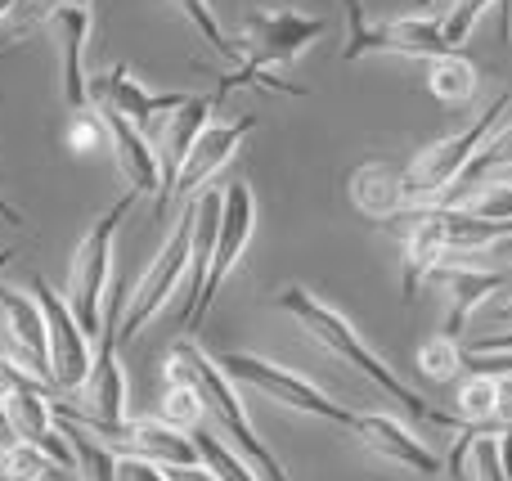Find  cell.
<instances>
[{
	"instance_id": "obj_29",
	"label": "cell",
	"mask_w": 512,
	"mask_h": 481,
	"mask_svg": "<svg viewBox=\"0 0 512 481\" xmlns=\"http://www.w3.org/2000/svg\"><path fill=\"white\" fill-rule=\"evenodd\" d=\"M490 9H499V0H450V14H445V23H441L445 45H450V50H463V41L477 32V23L490 14Z\"/></svg>"
},
{
	"instance_id": "obj_9",
	"label": "cell",
	"mask_w": 512,
	"mask_h": 481,
	"mask_svg": "<svg viewBox=\"0 0 512 481\" xmlns=\"http://www.w3.org/2000/svg\"><path fill=\"white\" fill-rule=\"evenodd\" d=\"M252 230H256V198H252V189L243 185V180H230V185L221 189V225H216V248H212V270H207L203 297H198L194 315H189L180 329L194 333L198 324L207 320V311H212L221 284L234 275V266H239L243 252H248Z\"/></svg>"
},
{
	"instance_id": "obj_7",
	"label": "cell",
	"mask_w": 512,
	"mask_h": 481,
	"mask_svg": "<svg viewBox=\"0 0 512 481\" xmlns=\"http://www.w3.org/2000/svg\"><path fill=\"white\" fill-rule=\"evenodd\" d=\"M328 32V18L319 14H301L292 5H274V9H252L239 27V54L243 68L252 72H270V68H288L297 63L319 36Z\"/></svg>"
},
{
	"instance_id": "obj_8",
	"label": "cell",
	"mask_w": 512,
	"mask_h": 481,
	"mask_svg": "<svg viewBox=\"0 0 512 481\" xmlns=\"http://www.w3.org/2000/svg\"><path fill=\"white\" fill-rule=\"evenodd\" d=\"M194 212H198V198H189L185 212L176 216V230L167 234V243H162V252L153 257V266L144 270V279L131 288V297H126L122 329H117V342H122V347L171 302V297H176V288L185 284L189 252H194Z\"/></svg>"
},
{
	"instance_id": "obj_46",
	"label": "cell",
	"mask_w": 512,
	"mask_h": 481,
	"mask_svg": "<svg viewBox=\"0 0 512 481\" xmlns=\"http://www.w3.org/2000/svg\"><path fill=\"white\" fill-rule=\"evenodd\" d=\"M9 261H14V252H9V248H0V270H5Z\"/></svg>"
},
{
	"instance_id": "obj_30",
	"label": "cell",
	"mask_w": 512,
	"mask_h": 481,
	"mask_svg": "<svg viewBox=\"0 0 512 481\" xmlns=\"http://www.w3.org/2000/svg\"><path fill=\"white\" fill-rule=\"evenodd\" d=\"M158 419L171 423L176 432H194L198 419H203V401L194 396V387L167 383V392H162V405H158Z\"/></svg>"
},
{
	"instance_id": "obj_25",
	"label": "cell",
	"mask_w": 512,
	"mask_h": 481,
	"mask_svg": "<svg viewBox=\"0 0 512 481\" xmlns=\"http://www.w3.org/2000/svg\"><path fill=\"white\" fill-rule=\"evenodd\" d=\"M63 432H68V441H72L77 481H117V455H113V450H104L99 441H90L86 432L68 428V423H63Z\"/></svg>"
},
{
	"instance_id": "obj_6",
	"label": "cell",
	"mask_w": 512,
	"mask_h": 481,
	"mask_svg": "<svg viewBox=\"0 0 512 481\" xmlns=\"http://www.w3.org/2000/svg\"><path fill=\"white\" fill-rule=\"evenodd\" d=\"M221 374L230 378L234 387H252L261 392L265 401H279L297 414H310V419H324V423H337V428H355V410L337 405L328 392H319L310 378L292 374V369L274 365V360H261V356H248V351H225L221 360Z\"/></svg>"
},
{
	"instance_id": "obj_38",
	"label": "cell",
	"mask_w": 512,
	"mask_h": 481,
	"mask_svg": "<svg viewBox=\"0 0 512 481\" xmlns=\"http://www.w3.org/2000/svg\"><path fill=\"white\" fill-rule=\"evenodd\" d=\"M477 257H499L504 266H512V234H504L499 243H490L486 252H477ZM477 257H463V261H477Z\"/></svg>"
},
{
	"instance_id": "obj_33",
	"label": "cell",
	"mask_w": 512,
	"mask_h": 481,
	"mask_svg": "<svg viewBox=\"0 0 512 481\" xmlns=\"http://www.w3.org/2000/svg\"><path fill=\"white\" fill-rule=\"evenodd\" d=\"M468 468H472L468 481H512V477L504 473V464H499V437H477Z\"/></svg>"
},
{
	"instance_id": "obj_5",
	"label": "cell",
	"mask_w": 512,
	"mask_h": 481,
	"mask_svg": "<svg viewBox=\"0 0 512 481\" xmlns=\"http://www.w3.org/2000/svg\"><path fill=\"white\" fill-rule=\"evenodd\" d=\"M346 9V45H342V63H355L364 54H400V59H436L450 54L441 32V18L432 14H400L387 23H373L364 14V0H342Z\"/></svg>"
},
{
	"instance_id": "obj_20",
	"label": "cell",
	"mask_w": 512,
	"mask_h": 481,
	"mask_svg": "<svg viewBox=\"0 0 512 481\" xmlns=\"http://www.w3.org/2000/svg\"><path fill=\"white\" fill-rule=\"evenodd\" d=\"M346 189H351V203L360 207L369 221H382V225L409 207L405 167H400V162H387V158L360 162V167L351 171V180H346Z\"/></svg>"
},
{
	"instance_id": "obj_3",
	"label": "cell",
	"mask_w": 512,
	"mask_h": 481,
	"mask_svg": "<svg viewBox=\"0 0 512 481\" xmlns=\"http://www.w3.org/2000/svg\"><path fill=\"white\" fill-rule=\"evenodd\" d=\"M135 203H140L135 189L122 194L95 225H90L86 239H81L77 252H72L63 302H68L72 320L81 324V333H86L90 342H99V329H104V297H108V284H113V239H117V230H122L126 212H131Z\"/></svg>"
},
{
	"instance_id": "obj_13",
	"label": "cell",
	"mask_w": 512,
	"mask_h": 481,
	"mask_svg": "<svg viewBox=\"0 0 512 481\" xmlns=\"http://www.w3.org/2000/svg\"><path fill=\"white\" fill-rule=\"evenodd\" d=\"M225 99L221 95H189L185 104L176 108V113H167L162 117V126L149 135L153 140V149H158V167H162V194H158V216L167 212V203H171V185H176V176H180V167H185V158H189V149H194V140L212 126V113L221 108Z\"/></svg>"
},
{
	"instance_id": "obj_32",
	"label": "cell",
	"mask_w": 512,
	"mask_h": 481,
	"mask_svg": "<svg viewBox=\"0 0 512 481\" xmlns=\"http://www.w3.org/2000/svg\"><path fill=\"white\" fill-rule=\"evenodd\" d=\"M99 144H108L104 117H99L95 108H86V113H68V149L72 153H95Z\"/></svg>"
},
{
	"instance_id": "obj_42",
	"label": "cell",
	"mask_w": 512,
	"mask_h": 481,
	"mask_svg": "<svg viewBox=\"0 0 512 481\" xmlns=\"http://www.w3.org/2000/svg\"><path fill=\"white\" fill-rule=\"evenodd\" d=\"M495 320H499V324H512V297H508L504 306H495Z\"/></svg>"
},
{
	"instance_id": "obj_19",
	"label": "cell",
	"mask_w": 512,
	"mask_h": 481,
	"mask_svg": "<svg viewBox=\"0 0 512 481\" xmlns=\"http://www.w3.org/2000/svg\"><path fill=\"white\" fill-rule=\"evenodd\" d=\"M50 32L59 36V54H63V104L68 113H86L90 104V77L81 68V54H86V36H90V9L86 5H63L45 14Z\"/></svg>"
},
{
	"instance_id": "obj_39",
	"label": "cell",
	"mask_w": 512,
	"mask_h": 481,
	"mask_svg": "<svg viewBox=\"0 0 512 481\" xmlns=\"http://www.w3.org/2000/svg\"><path fill=\"white\" fill-rule=\"evenodd\" d=\"M167 477H171V481H216L203 464H198V468H167Z\"/></svg>"
},
{
	"instance_id": "obj_11",
	"label": "cell",
	"mask_w": 512,
	"mask_h": 481,
	"mask_svg": "<svg viewBox=\"0 0 512 481\" xmlns=\"http://www.w3.org/2000/svg\"><path fill=\"white\" fill-rule=\"evenodd\" d=\"M0 356L14 360L23 374L50 387V338H45V315L32 293L0 284Z\"/></svg>"
},
{
	"instance_id": "obj_40",
	"label": "cell",
	"mask_w": 512,
	"mask_h": 481,
	"mask_svg": "<svg viewBox=\"0 0 512 481\" xmlns=\"http://www.w3.org/2000/svg\"><path fill=\"white\" fill-rule=\"evenodd\" d=\"M0 221H9V225H23V212H18V207L5 198V189H0Z\"/></svg>"
},
{
	"instance_id": "obj_44",
	"label": "cell",
	"mask_w": 512,
	"mask_h": 481,
	"mask_svg": "<svg viewBox=\"0 0 512 481\" xmlns=\"http://www.w3.org/2000/svg\"><path fill=\"white\" fill-rule=\"evenodd\" d=\"M63 5H90V0H45V14H50V9H63Z\"/></svg>"
},
{
	"instance_id": "obj_26",
	"label": "cell",
	"mask_w": 512,
	"mask_h": 481,
	"mask_svg": "<svg viewBox=\"0 0 512 481\" xmlns=\"http://www.w3.org/2000/svg\"><path fill=\"white\" fill-rule=\"evenodd\" d=\"M171 5H176L180 14H185L189 23H194V32L203 36V41L212 45V50L221 54L225 63H234V68H243V54H239V45H234L230 36L221 32V23H216V14H212V5H207V0H171Z\"/></svg>"
},
{
	"instance_id": "obj_35",
	"label": "cell",
	"mask_w": 512,
	"mask_h": 481,
	"mask_svg": "<svg viewBox=\"0 0 512 481\" xmlns=\"http://www.w3.org/2000/svg\"><path fill=\"white\" fill-rule=\"evenodd\" d=\"M117 481H171L167 468L149 464V459H117Z\"/></svg>"
},
{
	"instance_id": "obj_45",
	"label": "cell",
	"mask_w": 512,
	"mask_h": 481,
	"mask_svg": "<svg viewBox=\"0 0 512 481\" xmlns=\"http://www.w3.org/2000/svg\"><path fill=\"white\" fill-rule=\"evenodd\" d=\"M409 5H414V14H427L432 5H445V0H409Z\"/></svg>"
},
{
	"instance_id": "obj_36",
	"label": "cell",
	"mask_w": 512,
	"mask_h": 481,
	"mask_svg": "<svg viewBox=\"0 0 512 481\" xmlns=\"http://www.w3.org/2000/svg\"><path fill=\"white\" fill-rule=\"evenodd\" d=\"M472 356H512V329L508 333H486V338L472 342Z\"/></svg>"
},
{
	"instance_id": "obj_4",
	"label": "cell",
	"mask_w": 512,
	"mask_h": 481,
	"mask_svg": "<svg viewBox=\"0 0 512 481\" xmlns=\"http://www.w3.org/2000/svg\"><path fill=\"white\" fill-rule=\"evenodd\" d=\"M508 108H512V95L504 90V95H495V104H490V108H481L477 122H468L463 131H454V135H445V140L427 144V149L405 167L409 207H436V203H441V198L463 180V171L472 167V158L481 153V144L499 131V122H504Z\"/></svg>"
},
{
	"instance_id": "obj_10",
	"label": "cell",
	"mask_w": 512,
	"mask_h": 481,
	"mask_svg": "<svg viewBox=\"0 0 512 481\" xmlns=\"http://www.w3.org/2000/svg\"><path fill=\"white\" fill-rule=\"evenodd\" d=\"M32 297L45 315V338H50V387L54 392H81L90 378V365H95V342L81 333L63 293H54L45 284V275L32 279Z\"/></svg>"
},
{
	"instance_id": "obj_34",
	"label": "cell",
	"mask_w": 512,
	"mask_h": 481,
	"mask_svg": "<svg viewBox=\"0 0 512 481\" xmlns=\"http://www.w3.org/2000/svg\"><path fill=\"white\" fill-rule=\"evenodd\" d=\"M490 432H495V437H508L512 432V374H495V414H490Z\"/></svg>"
},
{
	"instance_id": "obj_43",
	"label": "cell",
	"mask_w": 512,
	"mask_h": 481,
	"mask_svg": "<svg viewBox=\"0 0 512 481\" xmlns=\"http://www.w3.org/2000/svg\"><path fill=\"white\" fill-rule=\"evenodd\" d=\"M18 5H27V0H0V23H5V18H9V14H14V9H18Z\"/></svg>"
},
{
	"instance_id": "obj_31",
	"label": "cell",
	"mask_w": 512,
	"mask_h": 481,
	"mask_svg": "<svg viewBox=\"0 0 512 481\" xmlns=\"http://www.w3.org/2000/svg\"><path fill=\"white\" fill-rule=\"evenodd\" d=\"M504 167H512V126L495 131L486 144H481V153L472 158V167L463 171V180L454 189H468V185H477L481 176H490V171H504Z\"/></svg>"
},
{
	"instance_id": "obj_15",
	"label": "cell",
	"mask_w": 512,
	"mask_h": 481,
	"mask_svg": "<svg viewBox=\"0 0 512 481\" xmlns=\"http://www.w3.org/2000/svg\"><path fill=\"white\" fill-rule=\"evenodd\" d=\"M427 284L441 288L445 306H450V311H445L441 333L459 342L468 315L477 311L490 293H499V288L508 284V275H504V270H495V266H477V261H441V266L427 275Z\"/></svg>"
},
{
	"instance_id": "obj_23",
	"label": "cell",
	"mask_w": 512,
	"mask_h": 481,
	"mask_svg": "<svg viewBox=\"0 0 512 481\" xmlns=\"http://www.w3.org/2000/svg\"><path fill=\"white\" fill-rule=\"evenodd\" d=\"M189 437H194V446H198V464H203L216 481H261V477H256V468L248 464V459L234 455V450L225 446V441L216 437V432L194 428Z\"/></svg>"
},
{
	"instance_id": "obj_17",
	"label": "cell",
	"mask_w": 512,
	"mask_h": 481,
	"mask_svg": "<svg viewBox=\"0 0 512 481\" xmlns=\"http://www.w3.org/2000/svg\"><path fill=\"white\" fill-rule=\"evenodd\" d=\"M351 432L378 459H387V464L405 468V473H418V477H441V459H436V450L427 446V441H418L414 432H409L400 419H391V414H360L355 410Z\"/></svg>"
},
{
	"instance_id": "obj_2",
	"label": "cell",
	"mask_w": 512,
	"mask_h": 481,
	"mask_svg": "<svg viewBox=\"0 0 512 481\" xmlns=\"http://www.w3.org/2000/svg\"><path fill=\"white\" fill-rule=\"evenodd\" d=\"M162 378H167V383L194 387V396L203 401V414H212V423L221 428V441L234 450V455L248 459V464L256 468V477L261 481H288L283 464L274 459V450L256 437L248 410H243V401H239V387L221 374V365H216L203 347H194V342H176L171 356H167V365H162Z\"/></svg>"
},
{
	"instance_id": "obj_14",
	"label": "cell",
	"mask_w": 512,
	"mask_h": 481,
	"mask_svg": "<svg viewBox=\"0 0 512 481\" xmlns=\"http://www.w3.org/2000/svg\"><path fill=\"white\" fill-rule=\"evenodd\" d=\"M387 230H400L405 234V257H400V297L405 302H414V293L427 284V275H432L436 266H441V257L450 248H445V216L441 207H405L400 216H391Z\"/></svg>"
},
{
	"instance_id": "obj_12",
	"label": "cell",
	"mask_w": 512,
	"mask_h": 481,
	"mask_svg": "<svg viewBox=\"0 0 512 481\" xmlns=\"http://www.w3.org/2000/svg\"><path fill=\"white\" fill-rule=\"evenodd\" d=\"M185 99H189V95H180V90H171V95H158V90H144L140 81L131 77V68H126V63H113L108 72L90 77V104L122 113L126 122H131L135 131H144V135L158 131L162 117L176 113V108L185 104Z\"/></svg>"
},
{
	"instance_id": "obj_18",
	"label": "cell",
	"mask_w": 512,
	"mask_h": 481,
	"mask_svg": "<svg viewBox=\"0 0 512 481\" xmlns=\"http://www.w3.org/2000/svg\"><path fill=\"white\" fill-rule=\"evenodd\" d=\"M95 113L104 117L108 149H113V158H117V171L131 180V189L140 198L153 194V203H158V194H162V167H158V149H153V140L144 131H135V126L126 122L122 113H113V108H95Z\"/></svg>"
},
{
	"instance_id": "obj_1",
	"label": "cell",
	"mask_w": 512,
	"mask_h": 481,
	"mask_svg": "<svg viewBox=\"0 0 512 481\" xmlns=\"http://www.w3.org/2000/svg\"><path fill=\"white\" fill-rule=\"evenodd\" d=\"M279 311H283V315H292V320H297L301 329H306L310 338L319 342V347L333 351V356L342 360V365H351L355 374H364L382 396H387V401H396L400 410L414 414L418 423H436V428H454V432L463 428L459 414H450V410H441V405L423 401V396H418L414 387L405 383V378H396V369L382 365V360L373 356V347L351 329V320H346L342 311H333L328 302H319V297L310 293V288L288 284V288L279 293Z\"/></svg>"
},
{
	"instance_id": "obj_41",
	"label": "cell",
	"mask_w": 512,
	"mask_h": 481,
	"mask_svg": "<svg viewBox=\"0 0 512 481\" xmlns=\"http://www.w3.org/2000/svg\"><path fill=\"white\" fill-rule=\"evenodd\" d=\"M14 428H9V419H5V410H0V450H9V446H14Z\"/></svg>"
},
{
	"instance_id": "obj_16",
	"label": "cell",
	"mask_w": 512,
	"mask_h": 481,
	"mask_svg": "<svg viewBox=\"0 0 512 481\" xmlns=\"http://www.w3.org/2000/svg\"><path fill=\"white\" fill-rule=\"evenodd\" d=\"M256 131V117L252 113H243V117H234V122H212L203 135L194 140V149H189V158H185V167H180V176H176V185H171V198H198V194H207V180L216 176V171L225 167V162L239 153V144L248 140V135Z\"/></svg>"
},
{
	"instance_id": "obj_21",
	"label": "cell",
	"mask_w": 512,
	"mask_h": 481,
	"mask_svg": "<svg viewBox=\"0 0 512 481\" xmlns=\"http://www.w3.org/2000/svg\"><path fill=\"white\" fill-rule=\"evenodd\" d=\"M436 207H459V212L477 216V221H490V225H508L512 230V180H477L468 189H454V198Z\"/></svg>"
},
{
	"instance_id": "obj_22",
	"label": "cell",
	"mask_w": 512,
	"mask_h": 481,
	"mask_svg": "<svg viewBox=\"0 0 512 481\" xmlns=\"http://www.w3.org/2000/svg\"><path fill=\"white\" fill-rule=\"evenodd\" d=\"M427 90H432L441 104H468L477 95V68L468 63L463 50H450V54H436L427 59V72H423Z\"/></svg>"
},
{
	"instance_id": "obj_27",
	"label": "cell",
	"mask_w": 512,
	"mask_h": 481,
	"mask_svg": "<svg viewBox=\"0 0 512 481\" xmlns=\"http://www.w3.org/2000/svg\"><path fill=\"white\" fill-rule=\"evenodd\" d=\"M459 369H463V351L445 333H436V338H427L418 347V374L432 378V383H450V378H459Z\"/></svg>"
},
{
	"instance_id": "obj_24",
	"label": "cell",
	"mask_w": 512,
	"mask_h": 481,
	"mask_svg": "<svg viewBox=\"0 0 512 481\" xmlns=\"http://www.w3.org/2000/svg\"><path fill=\"white\" fill-rule=\"evenodd\" d=\"M490 414H495V378L472 374L459 387V423L463 428H477L481 437H495L490 432Z\"/></svg>"
},
{
	"instance_id": "obj_37",
	"label": "cell",
	"mask_w": 512,
	"mask_h": 481,
	"mask_svg": "<svg viewBox=\"0 0 512 481\" xmlns=\"http://www.w3.org/2000/svg\"><path fill=\"white\" fill-rule=\"evenodd\" d=\"M27 378H32V374H23V369H18L14 360H5V356H0V405H5L9 396H14V387H23ZM50 392H54V387H50Z\"/></svg>"
},
{
	"instance_id": "obj_28",
	"label": "cell",
	"mask_w": 512,
	"mask_h": 481,
	"mask_svg": "<svg viewBox=\"0 0 512 481\" xmlns=\"http://www.w3.org/2000/svg\"><path fill=\"white\" fill-rule=\"evenodd\" d=\"M45 477H59V468L36 446L14 441L9 450H0V481H45Z\"/></svg>"
}]
</instances>
